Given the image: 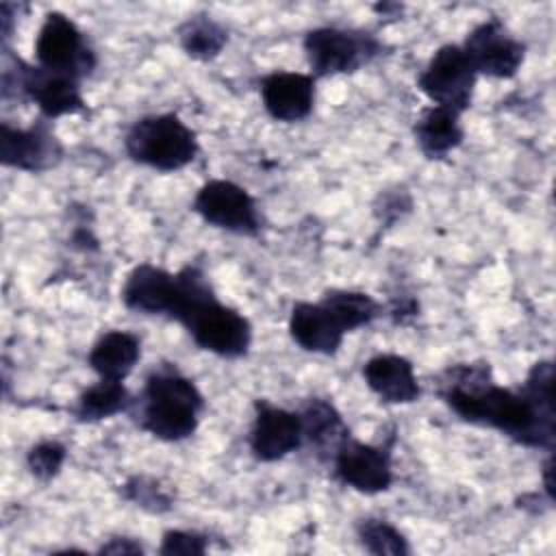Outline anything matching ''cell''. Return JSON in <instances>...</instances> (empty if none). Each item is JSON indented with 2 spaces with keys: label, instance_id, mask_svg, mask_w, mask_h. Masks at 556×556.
Here are the masks:
<instances>
[{
  "label": "cell",
  "instance_id": "6da1fadb",
  "mask_svg": "<svg viewBox=\"0 0 556 556\" xmlns=\"http://www.w3.org/2000/svg\"><path fill=\"white\" fill-rule=\"evenodd\" d=\"M434 387L439 400L458 419L491 428L523 447L554 450L556 400L552 358L532 363L517 389L497 384L489 361L454 363L437 376Z\"/></svg>",
  "mask_w": 556,
  "mask_h": 556
},
{
  "label": "cell",
  "instance_id": "7a4b0ae2",
  "mask_svg": "<svg viewBox=\"0 0 556 556\" xmlns=\"http://www.w3.org/2000/svg\"><path fill=\"white\" fill-rule=\"evenodd\" d=\"M178 300L169 319L178 321L195 348L219 358H243L250 354L254 330L250 319L235 306L224 304L204 267L187 263L178 271Z\"/></svg>",
  "mask_w": 556,
  "mask_h": 556
},
{
  "label": "cell",
  "instance_id": "3957f363",
  "mask_svg": "<svg viewBox=\"0 0 556 556\" xmlns=\"http://www.w3.org/2000/svg\"><path fill=\"white\" fill-rule=\"evenodd\" d=\"M206 400L200 387L172 363L152 367L135 395L128 415L139 430L163 443H180L195 434Z\"/></svg>",
  "mask_w": 556,
  "mask_h": 556
},
{
  "label": "cell",
  "instance_id": "277c9868",
  "mask_svg": "<svg viewBox=\"0 0 556 556\" xmlns=\"http://www.w3.org/2000/svg\"><path fill=\"white\" fill-rule=\"evenodd\" d=\"M2 102H9L11 98L28 100L39 109V115L50 122L63 115H89L80 80L28 63L11 48H2Z\"/></svg>",
  "mask_w": 556,
  "mask_h": 556
},
{
  "label": "cell",
  "instance_id": "5b68a950",
  "mask_svg": "<svg viewBox=\"0 0 556 556\" xmlns=\"http://www.w3.org/2000/svg\"><path fill=\"white\" fill-rule=\"evenodd\" d=\"M122 143L132 163L163 174L185 169L200 154L195 130L174 111L137 117L126 128Z\"/></svg>",
  "mask_w": 556,
  "mask_h": 556
},
{
  "label": "cell",
  "instance_id": "8992f818",
  "mask_svg": "<svg viewBox=\"0 0 556 556\" xmlns=\"http://www.w3.org/2000/svg\"><path fill=\"white\" fill-rule=\"evenodd\" d=\"M302 50L311 70L308 74L317 80L363 70L384 54V43L371 30L315 26L304 33Z\"/></svg>",
  "mask_w": 556,
  "mask_h": 556
},
{
  "label": "cell",
  "instance_id": "52a82bcc",
  "mask_svg": "<svg viewBox=\"0 0 556 556\" xmlns=\"http://www.w3.org/2000/svg\"><path fill=\"white\" fill-rule=\"evenodd\" d=\"M33 52L39 67L72 76L80 83L98 67V54L87 35L61 11H48L43 15Z\"/></svg>",
  "mask_w": 556,
  "mask_h": 556
},
{
  "label": "cell",
  "instance_id": "ba28073f",
  "mask_svg": "<svg viewBox=\"0 0 556 556\" xmlns=\"http://www.w3.org/2000/svg\"><path fill=\"white\" fill-rule=\"evenodd\" d=\"M393 432L380 443H365L350 434L330 458L332 478L363 495H378L393 486Z\"/></svg>",
  "mask_w": 556,
  "mask_h": 556
},
{
  "label": "cell",
  "instance_id": "9c48e42d",
  "mask_svg": "<svg viewBox=\"0 0 556 556\" xmlns=\"http://www.w3.org/2000/svg\"><path fill=\"white\" fill-rule=\"evenodd\" d=\"M191 211L204 224L239 237H258L263 228L256 198L226 178H211L200 185L191 200Z\"/></svg>",
  "mask_w": 556,
  "mask_h": 556
},
{
  "label": "cell",
  "instance_id": "30bf717a",
  "mask_svg": "<svg viewBox=\"0 0 556 556\" xmlns=\"http://www.w3.org/2000/svg\"><path fill=\"white\" fill-rule=\"evenodd\" d=\"M478 74L460 43L439 46L417 74V89L434 104L456 113L469 111Z\"/></svg>",
  "mask_w": 556,
  "mask_h": 556
},
{
  "label": "cell",
  "instance_id": "8fae6325",
  "mask_svg": "<svg viewBox=\"0 0 556 556\" xmlns=\"http://www.w3.org/2000/svg\"><path fill=\"white\" fill-rule=\"evenodd\" d=\"M460 48L471 61L476 74L486 78L510 80L526 61V43L517 39L497 15H489L478 22L465 35Z\"/></svg>",
  "mask_w": 556,
  "mask_h": 556
},
{
  "label": "cell",
  "instance_id": "7c38bea8",
  "mask_svg": "<svg viewBox=\"0 0 556 556\" xmlns=\"http://www.w3.org/2000/svg\"><path fill=\"white\" fill-rule=\"evenodd\" d=\"M65 156V148L52 128V122L37 117L28 126L0 124V163L11 169L43 174L56 167Z\"/></svg>",
  "mask_w": 556,
  "mask_h": 556
},
{
  "label": "cell",
  "instance_id": "4fadbf2b",
  "mask_svg": "<svg viewBox=\"0 0 556 556\" xmlns=\"http://www.w3.org/2000/svg\"><path fill=\"white\" fill-rule=\"evenodd\" d=\"M248 447L254 460L276 463L302 447V419L298 410L254 400Z\"/></svg>",
  "mask_w": 556,
  "mask_h": 556
},
{
  "label": "cell",
  "instance_id": "5bb4252c",
  "mask_svg": "<svg viewBox=\"0 0 556 556\" xmlns=\"http://www.w3.org/2000/svg\"><path fill=\"white\" fill-rule=\"evenodd\" d=\"M122 304L137 315L172 317L178 300V276L152 263L135 265L119 291Z\"/></svg>",
  "mask_w": 556,
  "mask_h": 556
},
{
  "label": "cell",
  "instance_id": "9a60e30c",
  "mask_svg": "<svg viewBox=\"0 0 556 556\" xmlns=\"http://www.w3.org/2000/svg\"><path fill=\"white\" fill-rule=\"evenodd\" d=\"M317 80L304 72L276 70L258 80L265 113L280 124L304 122L315 106Z\"/></svg>",
  "mask_w": 556,
  "mask_h": 556
},
{
  "label": "cell",
  "instance_id": "2e32d148",
  "mask_svg": "<svg viewBox=\"0 0 556 556\" xmlns=\"http://www.w3.org/2000/svg\"><path fill=\"white\" fill-rule=\"evenodd\" d=\"M363 380L367 389L389 406L413 404L421 397V384L415 374V365L393 352H378L363 363Z\"/></svg>",
  "mask_w": 556,
  "mask_h": 556
},
{
  "label": "cell",
  "instance_id": "e0dca14e",
  "mask_svg": "<svg viewBox=\"0 0 556 556\" xmlns=\"http://www.w3.org/2000/svg\"><path fill=\"white\" fill-rule=\"evenodd\" d=\"M287 330L291 341L300 350L308 354H319V356H334L341 350L345 339L343 328L319 300L293 302Z\"/></svg>",
  "mask_w": 556,
  "mask_h": 556
},
{
  "label": "cell",
  "instance_id": "ac0fdd59",
  "mask_svg": "<svg viewBox=\"0 0 556 556\" xmlns=\"http://www.w3.org/2000/svg\"><path fill=\"white\" fill-rule=\"evenodd\" d=\"M302 419V447L306 445L319 463H330L337 447L352 434L339 408L328 397H308L298 410Z\"/></svg>",
  "mask_w": 556,
  "mask_h": 556
},
{
  "label": "cell",
  "instance_id": "d6986e66",
  "mask_svg": "<svg viewBox=\"0 0 556 556\" xmlns=\"http://www.w3.org/2000/svg\"><path fill=\"white\" fill-rule=\"evenodd\" d=\"M463 115L443 106L428 104L413 122V137L419 152L430 161H441L465 141Z\"/></svg>",
  "mask_w": 556,
  "mask_h": 556
},
{
  "label": "cell",
  "instance_id": "ffe728a7",
  "mask_svg": "<svg viewBox=\"0 0 556 556\" xmlns=\"http://www.w3.org/2000/svg\"><path fill=\"white\" fill-rule=\"evenodd\" d=\"M141 358V339L130 330H106L102 332L89 354L87 365L98 378L126 380Z\"/></svg>",
  "mask_w": 556,
  "mask_h": 556
},
{
  "label": "cell",
  "instance_id": "44dd1931",
  "mask_svg": "<svg viewBox=\"0 0 556 556\" xmlns=\"http://www.w3.org/2000/svg\"><path fill=\"white\" fill-rule=\"evenodd\" d=\"M135 395L128 391L124 380L98 378L93 384L85 387L72 406V417L78 424H98L115 415L128 413Z\"/></svg>",
  "mask_w": 556,
  "mask_h": 556
},
{
  "label": "cell",
  "instance_id": "7402d4cb",
  "mask_svg": "<svg viewBox=\"0 0 556 556\" xmlns=\"http://www.w3.org/2000/svg\"><path fill=\"white\" fill-rule=\"evenodd\" d=\"M180 50L193 61H213L228 43V28L208 13L185 17L176 30Z\"/></svg>",
  "mask_w": 556,
  "mask_h": 556
},
{
  "label": "cell",
  "instance_id": "603a6c76",
  "mask_svg": "<svg viewBox=\"0 0 556 556\" xmlns=\"http://www.w3.org/2000/svg\"><path fill=\"white\" fill-rule=\"evenodd\" d=\"M319 302L332 313L345 334L371 326L384 313V306L371 293L356 289H326Z\"/></svg>",
  "mask_w": 556,
  "mask_h": 556
},
{
  "label": "cell",
  "instance_id": "cb8c5ba5",
  "mask_svg": "<svg viewBox=\"0 0 556 556\" xmlns=\"http://www.w3.org/2000/svg\"><path fill=\"white\" fill-rule=\"evenodd\" d=\"M356 539L361 547L376 556H408L413 547L404 532L382 517H363L356 521Z\"/></svg>",
  "mask_w": 556,
  "mask_h": 556
},
{
  "label": "cell",
  "instance_id": "d4e9b609",
  "mask_svg": "<svg viewBox=\"0 0 556 556\" xmlns=\"http://www.w3.org/2000/svg\"><path fill=\"white\" fill-rule=\"evenodd\" d=\"M119 495L128 504L152 515H163L174 508V493L159 478L146 473H135L126 478L124 484H119Z\"/></svg>",
  "mask_w": 556,
  "mask_h": 556
},
{
  "label": "cell",
  "instance_id": "484cf974",
  "mask_svg": "<svg viewBox=\"0 0 556 556\" xmlns=\"http://www.w3.org/2000/svg\"><path fill=\"white\" fill-rule=\"evenodd\" d=\"M67 460V447L56 439H41L33 443L24 456L28 473L39 482L56 478Z\"/></svg>",
  "mask_w": 556,
  "mask_h": 556
},
{
  "label": "cell",
  "instance_id": "4316f807",
  "mask_svg": "<svg viewBox=\"0 0 556 556\" xmlns=\"http://www.w3.org/2000/svg\"><path fill=\"white\" fill-rule=\"evenodd\" d=\"M208 549V536L198 530L169 528L161 534V556H202Z\"/></svg>",
  "mask_w": 556,
  "mask_h": 556
},
{
  "label": "cell",
  "instance_id": "83f0119b",
  "mask_svg": "<svg viewBox=\"0 0 556 556\" xmlns=\"http://www.w3.org/2000/svg\"><path fill=\"white\" fill-rule=\"evenodd\" d=\"M413 208V198L406 189H393V191H382L378 193L376 202H374V215L378 217V222L382 224H395L397 219H402L406 213H410Z\"/></svg>",
  "mask_w": 556,
  "mask_h": 556
},
{
  "label": "cell",
  "instance_id": "f1b7e54d",
  "mask_svg": "<svg viewBox=\"0 0 556 556\" xmlns=\"http://www.w3.org/2000/svg\"><path fill=\"white\" fill-rule=\"evenodd\" d=\"M96 552H98V554H115V556H119V554H122V556H126V554L137 556V554H143L146 547H143L141 541L135 539V536L115 534V536H109Z\"/></svg>",
  "mask_w": 556,
  "mask_h": 556
},
{
  "label": "cell",
  "instance_id": "f546056e",
  "mask_svg": "<svg viewBox=\"0 0 556 556\" xmlns=\"http://www.w3.org/2000/svg\"><path fill=\"white\" fill-rule=\"evenodd\" d=\"M543 495L549 504H554V452H547L543 463Z\"/></svg>",
  "mask_w": 556,
  "mask_h": 556
},
{
  "label": "cell",
  "instance_id": "4dcf8cb0",
  "mask_svg": "<svg viewBox=\"0 0 556 556\" xmlns=\"http://www.w3.org/2000/svg\"><path fill=\"white\" fill-rule=\"evenodd\" d=\"M374 11L376 13H380V15H389V17H393L391 15V11H395V13H402V7L400 4H387V2H380V4H374Z\"/></svg>",
  "mask_w": 556,
  "mask_h": 556
}]
</instances>
